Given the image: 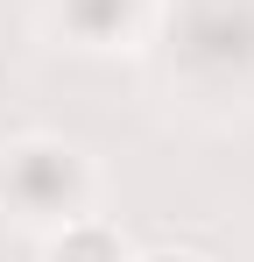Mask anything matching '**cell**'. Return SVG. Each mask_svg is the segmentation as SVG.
I'll use <instances>...</instances> for the list:
<instances>
[{
	"label": "cell",
	"instance_id": "cell-1",
	"mask_svg": "<svg viewBox=\"0 0 254 262\" xmlns=\"http://www.w3.org/2000/svg\"><path fill=\"white\" fill-rule=\"evenodd\" d=\"M42 262H127V255H120V234H113V227H99V220H71L64 234H49Z\"/></svg>",
	"mask_w": 254,
	"mask_h": 262
},
{
	"label": "cell",
	"instance_id": "cell-2",
	"mask_svg": "<svg viewBox=\"0 0 254 262\" xmlns=\"http://www.w3.org/2000/svg\"><path fill=\"white\" fill-rule=\"evenodd\" d=\"M141 262H198V255H184V248H156V255H141Z\"/></svg>",
	"mask_w": 254,
	"mask_h": 262
}]
</instances>
